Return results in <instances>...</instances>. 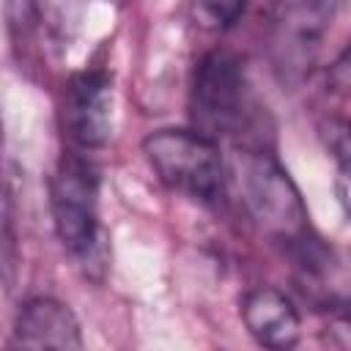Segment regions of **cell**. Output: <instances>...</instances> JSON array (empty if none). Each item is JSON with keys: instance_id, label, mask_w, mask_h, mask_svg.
<instances>
[{"instance_id": "cell-2", "label": "cell", "mask_w": 351, "mask_h": 351, "mask_svg": "<svg viewBox=\"0 0 351 351\" xmlns=\"http://www.w3.org/2000/svg\"><path fill=\"white\" fill-rule=\"evenodd\" d=\"M230 176L241 192V203L250 217L271 236L285 241H296L304 236L307 211L299 197V189L288 178V173L263 151H236Z\"/></svg>"}, {"instance_id": "cell-7", "label": "cell", "mask_w": 351, "mask_h": 351, "mask_svg": "<svg viewBox=\"0 0 351 351\" xmlns=\"http://www.w3.org/2000/svg\"><path fill=\"white\" fill-rule=\"evenodd\" d=\"M241 318L250 335L269 348H291L299 340V313L277 288H255L241 302Z\"/></svg>"}, {"instance_id": "cell-9", "label": "cell", "mask_w": 351, "mask_h": 351, "mask_svg": "<svg viewBox=\"0 0 351 351\" xmlns=\"http://www.w3.org/2000/svg\"><path fill=\"white\" fill-rule=\"evenodd\" d=\"M33 5H36L41 25L58 41H66L80 25L82 0H33Z\"/></svg>"}, {"instance_id": "cell-5", "label": "cell", "mask_w": 351, "mask_h": 351, "mask_svg": "<svg viewBox=\"0 0 351 351\" xmlns=\"http://www.w3.org/2000/svg\"><path fill=\"white\" fill-rule=\"evenodd\" d=\"M112 82L104 71H80L60 101V123L77 148H101L112 134Z\"/></svg>"}, {"instance_id": "cell-1", "label": "cell", "mask_w": 351, "mask_h": 351, "mask_svg": "<svg viewBox=\"0 0 351 351\" xmlns=\"http://www.w3.org/2000/svg\"><path fill=\"white\" fill-rule=\"evenodd\" d=\"M143 154L159 181L197 203H217L228 186V170L217 140L197 129H159L143 140Z\"/></svg>"}, {"instance_id": "cell-6", "label": "cell", "mask_w": 351, "mask_h": 351, "mask_svg": "<svg viewBox=\"0 0 351 351\" xmlns=\"http://www.w3.org/2000/svg\"><path fill=\"white\" fill-rule=\"evenodd\" d=\"M14 346L22 348H82L80 321L69 304L38 296L30 299L14 324Z\"/></svg>"}, {"instance_id": "cell-10", "label": "cell", "mask_w": 351, "mask_h": 351, "mask_svg": "<svg viewBox=\"0 0 351 351\" xmlns=\"http://www.w3.org/2000/svg\"><path fill=\"white\" fill-rule=\"evenodd\" d=\"M244 11V0H195V16L208 30L230 27Z\"/></svg>"}, {"instance_id": "cell-4", "label": "cell", "mask_w": 351, "mask_h": 351, "mask_svg": "<svg viewBox=\"0 0 351 351\" xmlns=\"http://www.w3.org/2000/svg\"><path fill=\"white\" fill-rule=\"evenodd\" d=\"M49 203L58 239L80 261H93L99 250V173L96 167L69 154L60 159L49 181Z\"/></svg>"}, {"instance_id": "cell-3", "label": "cell", "mask_w": 351, "mask_h": 351, "mask_svg": "<svg viewBox=\"0 0 351 351\" xmlns=\"http://www.w3.org/2000/svg\"><path fill=\"white\" fill-rule=\"evenodd\" d=\"M250 88L239 58L230 52H208L192 77L189 110L195 129L211 140L236 137L250 121Z\"/></svg>"}, {"instance_id": "cell-8", "label": "cell", "mask_w": 351, "mask_h": 351, "mask_svg": "<svg viewBox=\"0 0 351 351\" xmlns=\"http://www.w3.org/2000/svg\"><path fill=\"white\" fill-rule=\"evenodd\" d=\"M340 0H277V27L282 47L304 55L313 52L332 22Z\"/></svg>"}]
</instances>
